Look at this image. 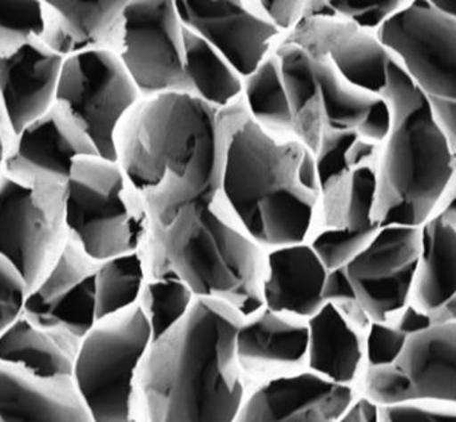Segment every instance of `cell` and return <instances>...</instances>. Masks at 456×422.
<instances>
[{"mask_svg": "<svg viewBox=\"0 0 456 422\" xmlns=\"http://www.w3.org/2000/svg\"><path fill=\"white\" fill-rule=\"evenodd\" d=\"M410 304L427 312L434 325L455 321V191L420 227V256Z\"/></svg>", "mask_w": 456, "mask_h": 422, "instance_id": "7402d4cb", "label": "cell"}, {"mask_svg": "<svg viewBox=\"0 0 456 422\" xmlns=\"http://www.w3.org/2000/svg\"><path fill=\"white\" fill-rule=\"evenodd\" d=\"M66 187L22 183L0 174V254L31 293L46 277L69 239Z\"/></svg>", "mask_w": 456, "mask_h": 422, "instance_id": "ba28073f", "label": "cell"}, {"mask_svg": "<svg viewBox=\"0 0 456 422\" xmlns=\"http://www.w3.org/2000/svg\"><path fill=\"white\" fill-rule=\"evenodd\" d=\"M379 406L367 398L357 395L338 422H378Z\"/></svg>", "mask_w": 456, "mask_h": 422, "instance_id": "ab89813d", "label": "cell"}, {"mask_svg": "<svg viewBox=\"0 0 456 422\" xmlns=\"http://www.w3.org/2000/svg\"><path fill=\"white\" fill-rule=\"evenodd\" d=\"M79 342L66 331L41 328L20 314L0 333V362L41 378L73 381Z\"/></svg>", "mask_w": 456, "mask_h": 422, "instance_id": "d4e9b609", "label": "cell"}, {"mask_svg": "<svg viewBox=\"0 0 456 422\" xmlns=\"http://www.w3.org/2000/svg\"><path fill=\"white\" fill-rule=\"evenodd\" d=\"M20 314V310L10 304H0V333Z\"/></svg>", "mask_w": 456, "mask_h": 422, "instance_id": "b9f144b4", "label": "cell"}, {"mask_svg": "<svg viewBox=\"0 0 456 422\" xmlns=\"http://www.w3.org/2000/svg\"><path fill=\"white\" fill-rule=\"evenodd\" d=\"M242 320L228 304L194 298L141 361L138 422H234L247 395L236 355Z\"/></svg>", "mask_w": 456, "mask_h": 422, "instance_id": "7a4b0ae2", "label": "cell"}, {"mask_svg": "<svg viewBox=\"0 0 456 422\" xmlns=\"http://www.w3.org/2000/svg\"><path fill=\"white\" fill-rule=\"evenodd\" d=\"M185 71L191 95L217 110L241 99L242 77L202 37L183 27Z\"/></svg>", "mask_w": 456, "mask_h": 422, "instance_id": "4316f807", "label": "cell"}, {"mask_svg": "<svg viewBox=\"0 0 456 422\" xmlns=\"http://www.w3.org/2000/svg\"><path fill=\"white\" fill-rule=\"evenodd\" d=\"M407 337L389 322H370L364 341L365 368L388 365L402 352Z\"/></svg>", "mask_w": 456, "mask_h": 422, "instance_id": "e575fe53", "label": "cell"}, {"mask_svg": "<svg viewBox=\"0 0 456 422\" xmlns=\"http://www.w3.org/2000/svg\"><path fill=\"white\" fill-rule=\"evenodd\" d=\"M242 101L253 120L277 138H293L292 111L276 53L242 79Z\"/></svg>", "mask_w": 456, "mask_h": 422, "instance_id": "83f0119b", "label": "cell"}, {"mask_svg": "<svg viewBox=\"0 0 456 422\" xmlns=\"http://www.w3.org/2000/svg\"><path fill=\"white\" fill-rule=\"evenodd\" d=\"M379 227L349 231L344 229H322L314 232L308 243L328 272L340 269L351 262L373 239Z\"/></svg>", "mask_w": 456, "mask_h": 422, "instance_id": "1f68e13d", "label": "cell"}, {"mask_svg": "<svg viewBox=\"0 0 456 422\" xmlns=\"http://www.w3.org/2000/svg\"><path fill=\"white\" fill-rule=\"evenodd\" d=\"M0 422H2V421H0Z\"/></svg>", "mask_w": 456, "mask_h": 422, "instance_id": "ee69618b", "label": "cell"}, {"mask_svg": "<svg viewBox=\"0 0 456 422\" xmlns=\"http://www.w3.org/2000/svg\"><path fill=\"white\" fill-rule=\"evenodd\" d=\"M420 256V227H380L344 266L370 322H391L411 302Z\"/></svg>", "mask_w": 456, "mask_h": 422, "instance_id": "4fadbf2b", "label": "cell"}, {"mask_svg": "<svg viewBox=\"0 0 456 422\" xmlns=\"http://www.w3.org/2000/svg\"><path fill=\"white\" fill-rule=\"evenodd\" d=\"M391 125L379 150L373 223L421 227L452 194L456 147L437 125L428 99L392 59L387 67Z\"/></svg>", "mask_w": 456, "mask_h": 422, "instance_id": "5b68a950", "label": "cell"}, {"mask_svg": "<svg viewBox=\"0 0 456 422\" xmlns=\"http://www.w3.org/2000/svg\"><path fill=\"white\" fill-rule=\"evenodd\" d=\"M360 393L378 406L455 403V321L436 323L407 337L394 362L364 368L360 377Z\"/></svg>", "mask_w": 456, "mask_h": 422, "instance_id": "8fae6325", "label": "cell"}, {"mask_svg": "<svg viewBox=\"0 0 456 422\" xmlns=\"http://www.w3.org/2000/svg\"><path fill=\"white\" fill-rule=\"evenodd\" d=\"M306 369L328 381L354 387L365 368L362 331L330 304L306 320Z\"/></svg>", "mask_w": 456, "mask_h": 422, "instance_id": "484cf974", "label": "cell"}, {"mask_svg": "<svg viewBox=\"0 0 456 422\" xmlns=\"http://www.w3.org/2000/svg\"><path fill=\"white\" fill-rule=\"evenodd\" d=\"M193 301V294L180 280L172 278L146 280L137 304L151 326V341L177 325Z\"/></svg>", "mask_w": 456, "mask_h": 422, "instance_id": "f546056e", "label": "cell"}, {"mask_svg": "<svg viewBox=\"0 0 456 422\" xmlns=\"http://www.w3.org/2000/svg\"><path fill=\"white\" fill-rule=\"evenodd\" d=\"M65 222L69 238L97 262L140 251L149 227L142 194L118 163L100 155L74 160Z\"/></svg>", "mask_w": 456, "mask_h": 422, "instance_id": "8992f818", "label": "cell"}, {"mask_svg": "<svg viewBox=\"0 0 456 422\" xmlns=\"http://www.w3.org/2000/svg\"><path fill=\"white\" fill-rule=\"evenodd\" d=\"M328 270L308 242L266 251L264 307L306 321L322 306Z\"/></svg>", "mask_w": 456, "mask_h": 422, "instance_id": "603a6c76", "label": "cell"}, {"mask_svg": "<svg viewBox=\"0 0 456 422\" xmlns=\"http://www.w3.org/2000/svg\"><path fill=\"white\" fill-rule=\"evenodd\" d=\"M265 18L279 29L288 35L305 12V2L301 0H274V2H257Z\"/></svg>", "mask_w": 456, "mask_h": 422, "instance_id": "8d00e7d4", "label": "cell"}, {"mask_svg": "<svg viewBox=\"0 0 456 422\" xmlns=\"http://www.w3.org/2000/svg\"><path fill=\"white\" fill-rule=\"evenodd\" d=\"M98 264L69 238L54 266L26 296L20 314L34 325L84 338L97 322L94 280Z\"/></svg>", "mask_w": 456, "mask_h": 422, "instance_id": "2e32d148", "label": "cell"}, {"mask_svg": "<svg viewBox=\"0 0 456 422\" xmlns=\"http://www.w3.org/2000/svg\"><path fill=\"white\" fill-rule=\"evenodd\" d=\"M12 141H14V136L10 133L9 127L4 122V115H2V110H0V174L4 171V159H6V154L10 146H12Z\"/></svg>", "mask_w": 456, "mask_h": 422, "instance_id": "60d3db41", "label": "cell"}, {"mask_svg": "<svg viewBox=\"0 0 456 422\" xmlns=\"http://www.w3.org/2000/svg\"><path fill=\"white\" fill-rule=\"evenodd\" d=\"M119 53L141 98L191 93L183 26L172 0H127Z\"/></svg>", "mask_w": 456, "mask_h": 422, "instance_id": "7c38bea8", "label": "cell"}, {"mask_svg": "<svg viewBox=\"0 0 456 422\" xmlns=\"http://www.w3.org/2000/svg\"><path fill=\"white\" fill-rule=\"evenodd\" d=\"M145 282L140 251L100 262L94 280L97 321L135 306Z\"/></svg>", "mask_w": 456, "mask_h": 422, "instance_id": "f1b7e54d", "label": "cell"}, {"mask_svg": "<svg viewBox=\"0 0 456 422\" xmlns=\"http://www.w3.org/2000/svg\"><path fill=\"white\" fill-rule=\"evenodd\" d=\"M140 253L146 280H180L194 298L228 304L242 318L264 307L266 250L242 231L220 198L183 208L167 226L149 223Z\"/></svg>", "mask_w": 456, "mask_h": 422, "instance_id": "277c9868", "label": "cell"}, {"mask_svg": "<svg viewBox=\"0 0 456 422\" xmlns=\"http://www.w3.org/2000/svg\"><path fill=\"white\" fill-rule=\"evenodd\" d=\"M356 397L354 387L301 371L256 385L234 422H338Z\"/></svg>", "mask_w": 456, "mask_h": 422, "instance_id": "ac0fdd59", "label": "cell"}, {"mask_svg": "<svg viewBox=\"0 0 456 422\" xmlns=\"http://www.w3.org/2000/svg\"><path fill=\"white\" fill-rule=\"evenodd\" d=\"M151 344L138 304L97 321L81 339L73 382L93 422H138L135 377Z\"/></svg>", "mask_w": 456, "mask_h": 422, "instance_id": "52a82bcc", "label": "cell"}, {"mask_svg": "<svg viewBox=\"0 0 456 422\" xmlns=\"http://www.w3.org/2000/svg\"><path fill=\"white\" fill-rule=\"evenodd\" d=\"M63 61L42 39L0 58V110L14 139L54 106Z\"/></svg>", "mask_w": 456, "mask_h": 422, "instance_id": "ffe728a7", "label": "cell"}, {"mask_svg": "<svg viewBox=\"0 0 456 422\" xmlns=\"http://www.w3.org/2000/svg\"><path fill=\"white\" fill-rule=\"evenodd\" d=\"M306 321L271 312L244 318L236 334V355L245 381L258 385L306 369Z\"/></svg>", "mask_w": 456, "mask_h": 422, "instance_id": "d6986e66", "label": "cell"}, {"mask_svg": "<svg viewBox=\"0 0 456 422\" xmlns=\"http://www.w3.org/2000/svg\"><path fill=\"white\" fill-rule=\"evenodd\" d=\"M44 34L41 0L0 2V58L20 50Z\"/></svg>", "mask_w": 456, "mask_h": 422, "instance_id": "4dcf8cb0", "label": "cell"}, {"mask_svg": "<svg viewBox=\"0 0 456 422\" xmlns=\"http://www.w3.org/2000/svg\"><path fill=\"white\" fill-rule=\"evenodd\" d=\"M140 99L117 53L97 51L63 61L55 101L68 110L103 159L117 162V127Z\"/></svg>", "mask_w": 456, "mask_h": 422, "instance_id": "9c48e42d", "label": "cell"}, {"mask_svg": "<svg viewBox=\"0 0 456 422\" xmlns=\"http://www.w3.org/2000/svg\"><path fill=\"white\" fill-rule=\"evenodd\" d=\"M376 37L429 104L456 103V18L443 15L429 0L407 2Z\"/></svg>", "mask_w": 456, "mask_h": 422, "instance_id": "30bf717a", "label": "cell"}, {"mask_svg": "<svg viewBox=\"0 0 456 422\" xmlns=\"http://www.w3.org/2000/svg\"><path fill=\"white\" fill-rule=\"evenodd\" d=\"M175 5L183 26L212 45L242 79L252 75L285 37L265 18L257 2L183 0Z\"/></svg>", "mask_w": 456, "mask_h": 422, "instance_id": "5bb4252c", "label": "cell"}, {"mask_svg": "<svg viewBox=\"0 0 456 422\" xmlns=\"http://www.w3.org/2000/svg\"><path fill=\"white\" fill-rule=\"evenodd\" d=\"M0 421L93 422L73 381L33 376L0 362Z\"/></svg>", "mask_w": 456, "mask_h": 422, "instance_id": "cb8c5ba5", "label": "cell"}, {"mask_svg": "<svg viewBox=\"0 0 456 422\" xmlns=\"http://www.w3.org/2000/svg\"><path fill=\"white\" fill-rule=\"evenodd\" d=\"M322 299L324 304H330V306L335 307L357 330L362 333L370 328V318L360 306L344 267L328 272L324 288H322Z\"/></svg>", "mask_w": 456, "mask_h": 422, "instance_id": "d6a6232c", "label": "cell"}, {"mask_svg": "<svg viewBox=\"0 0 456 422\" xmlns=\"http://www.w3.org/2000/svg\"><path fill=\"white\" fill-rule=\"evenodd\" d=\"M26 296L28 288L20 272L0 254V304L22 310Z\"/></svg>", "mask_w": 456, "mask_h": 422, "instance_id": "74e56055", "label": "cell"}, {"mask_svg": "<svg viewBox=\"0 0 456 422\" xmlns=\"http://www.w3.org/2000/svg\"><path fill=\"white\" fill-rule=\"evenodd\" d=\"M431 2V0H429ZM432 7L435 10L442 12L443 15L450 16V18H456V2L452 0V2H439V0H435V2H431Z\"/></svg>", "mask_w": 456, "mask_h": 422, "instance_id": "7bdbcfd3", "label": "cell"}, {"mask_svg": "<svg viewBox=\"0 0 456 422\" xmlns=\"http://www.w3.org/2000/svg\"><path fill=\"white\" fill-rule=\"evenodd\" d=\"M90 155H98L92 141L55 101L44 117L15 136L2 173L22 183L66 187L74 160Z\"/></svg>", "mask_w": 456, "mask_h": 422, "instance_id": "9a60e30c", "label": "cell"}, {"mask_svg": "<svg viewBox=\"0 0 456 422\" xmlns=\"http://www.w3.org/2000/svg\"><path fill=\"white\" fill-rule=\"evenodd\" d=\"M221 112L191 93L141 98L119 122L116 158L142 194L149 223L220 198Z\"/></svg>", "mask_w": 456, "mask_h": 422, "instance_id": "6da1fadb", "label": "cell"}, {"mask_svg": "<svg viewBox=\"0 0 456 422\" xmlns=\"http://www.w3.org/2000/svg\"><path fill=\"white\" fill-rule=\"evenodd\" d=\"M284 39L325 56L354 87L378 96L383 93L392 58L375 32L354 26L332 10L327 15L303 16Z\"/></svg>", "mask_w": 456, "mask_h": 422, "instance_id": "e0dca14e", "label": "cell"}, {"mask_svg": "<svg viewBox=\"0 0 456 422\" xmlns=\"http://www.w3.org/2000/svg\"><path fill=\"white\" fill-rule=\"evenodd\" d=\"M220 199L264 250L308 242L319 216L316 162L295 138L266 133L240 99L221 112Z\"/></svg>", "mask_w": 456, "mask_h": 422, "instance_id": "3957f363", "label": "cell"}, {"mask_svg": "<svg viewBox=\"0 0 456 422\" xmlns=\"http://www.w3.org/2000/svg\"><path fill=\"white\" fill-rule=\"evenodd\" d=\"M126 4L127 0H45L42 42L65 59L97 51L119 56Z\"/></svg>", "mask_w": 456, "mask_h": 422, "instance_id": "44dd1931", "label": "cell"}, {"mask_svg": "<svg viewBox=\"0 0 456 422\" xmlns=\"http://www.w3.org/2000/svg\"><path fill=\"white\" fill-rule=\"evenodd\" d=\"M395 318H396L394 323L395 328L402 331L405 337L420 333L434 325L431 317L427 312H421L411 304H408Z\"/></svg>", "mask_w": 456, "mask_h": 422, "instance_id": "f35d334b", "label": "cell"}, {"mask_svg": "<svg viewBox=\"0 0 456 422\" xmlns=\"http://www.w3.org/2000/svg\"><path fill=\"white\" fill-rule=\"evenodd\" d=\"M407 2L386 0V2H356V0H330L336 15L351 21L367 31H378L379 27L399 11Z\"/></svg>", "mask_w": 456, "mask_h": 422, "instance_id": "836d02e7", "label": "cell"}, {"mask_svg": "<svg viewBox=\"0 0 456 422\" xmlns=\"http://www.w3.org/2000/svg\"><path fill=\"white\" fill-rule=\"evenodd\" d=\"M378 422H456L455 403L408 402L379 406Z\"/></svg>", "mask_w": 456, "mask_h": 422, "instance_id": "d590c367", "label": "cell"}]
</instances>
